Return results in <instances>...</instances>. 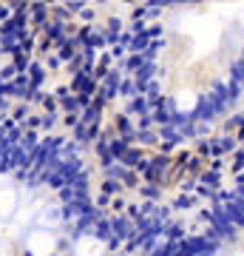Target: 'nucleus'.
I'll return each instance as SVG.
<instances>
[{
	"label": "nucleus",
	"mask_w": 244,
	"mask_h": 256,
	"mask_svg": "<svg viewBox=\"0 0 244 256\" xmlns=\"http://www.w3.org/2000/svg\"><path fill=\"white\" fill-rule=\"evenodd\" d=\"M77 210L71 156L31 131L0 126V256H57Z\"/></svg>",
	"instance_id": "nucleus-1"
},
{
	"label": "nucleus",
	"mask_w": 244,
	"mask_h": 256,
	"mask_svg": "<svg viewBox=\"0 0 244 256\" xmlns=\"http://www.w3.org/2000/svg\"><path fill=\"white\" fill-rule=\"evenodd\" d=\"M193 106H196V94L193 92H182L176 97V108L179 111H193Z\"/></svg>",
	"instance_id": "nucleus-2"
},
{
	"label": "nucleus",
	"mask_w": 244,
	"mask_h": 256,
	"mask_svg": "<svg viewBox=\"0 0 244 256\" xmlns=\"http://www.w3.org/2000/svg\"><path fill=\"white\" fill-rule=\"evenodd\" d=\"M242 20H244V12H242Z\"/></svg>",
	"instance_id": "nucleus-3"
}]
</instances>
